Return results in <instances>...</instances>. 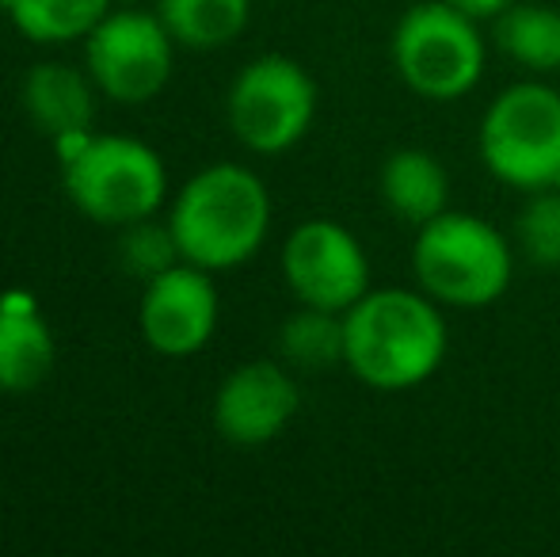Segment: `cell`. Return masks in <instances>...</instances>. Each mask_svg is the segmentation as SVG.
Returning a JSON list of instances; mask_svg holds the SVG:
<instances>
[{
	"instance_id": "6da1fadb",
	"label": "cell",
	"mask_w": 560,
	"mask_h": 557,
	"mask_svg": "<svg viewBox=\"0 0 560 557\" xmlns=\"http://www.w3.org/2000/svg\"><path fill=\"white\" fill-rule=\"evenodd\" d=\"M446 348V317L420 287H370L343 313V367L362 386L382 394L431 382Z\"/></svg>"
},
{
	"instance_id": "7a4b0ae2",
	"label": "cell",
	"mask_w": 560,
	"mask_h": 557,
	"mask_svg": "<svg viewBox=\"0 0 560 557\" xmlns=\"http://www.w3.org/2000/svg\"><path fill=\"white\" fill-rule=\"evenodd\" d=\"M179 256L207 271H233L271 233V192L244 164H210L176 192L168 210Z\"/></svg>"
},
{
	"instance_id": "3957f363",
	"label": "cell",
	"mask_w": 560,
	"mask_h": 557,
	"mask_svg": "<svg viewBox=\"0 0 560 557\" xmlns=\"http://www.w3.org/2000/svg\"><path fill=\"white\" fill-rule=\"evenodd\" d=\"M61 156L66 195L84 218L100 225H130L156 214L168 195V169L161 153L138 138L122 135H73L54 138Z\"/></svg>"
},
{
	"instance_id": "277c9868",
	"label": "cell",
	"mask_w": 560,
	"mask_h": 557,
	"mask_svg": "<svg viewBox=\"0 0 560 557\" xmlns=\"http://www.w3.org/2000/svg\"><path fill=\"white\" fill-rule=\"evenodd\" d=\"M412 276L439 305L480 310L508 294L515 279V248L488 218L443 210L416 230Z\"/></svg>"
},
{
	"instance_id": "5b68a950",
	"label": "cell",
	"mask_w": 560,
	"mask_h": 557,
	"mask_svg": "<svg viewBox=\"0 0 560 557\" xmlns=\"http://www.w3.org/2000/svg\"><path fill=\"white\" fill-rule=\"evenodd\" d=\"M480 20L446 0H420L397 20L389 58L408 92L435 104L469 96L485 77V38Z\"/></svg>"
},
{
	"instance_id": "8992f818",
	"label": "cell",
	"mask_w": 560,
	"mask_h": 557,
	"mask_svg": "<svg viewBox=\"0 0 560 557\" xmlns=\"http://www.w3.org/2000/svg\"><path fill=\"white\" fill-rule=\"evenodd\" d=\"M485 169L518 192L553 187L560 176V92L518 81L488 104L477 130Z\"/></svg>"
},
{
	"instance_id": "52a82bcc",
	"label": "cell",
	"mask_w": 560,
	"mask_h": 557,
	"mask_svg": "<svg viewBox=\"0 0 560 557\" xmlns=\"http://www.w3.org/2000/svg\"><path fill=\"white\" fill-rule=\"evenodd\" d=\"M225 119L233 138L252 153H287L317 119V81L287 54H259L229 84Z\"/></svg>"
},
{
	"instance_id": "ba28073f",
	"label": "cell",
	"mask_w": 560,
	"mask_h": 557,
	"mask_svg": "<svg viewBox=\"0 0 560 557\" xmlns=\"http://www.w3.org/2000/svg\"><path fill=\"white\" fill-rule=\"evenodd\" d=\"M176 38L156 12L112 8L84 38V69L96 81L100 96L122 107L156 100L172 81Z\"/></svg>"
},
{
	"instance_id": "9c48e42d",
	"label": "cell",
	"mask_w": 560,
	"mask_h": 557,
	"mask_svg": "<svg viewBox=\"0 0 560 557\" xmlns=\"http://www.w3.org/2000/svg\"><path fill=\"white\" fill-rule=\"evenodd\" d=\"M282 279L298 305L347 313L370 290V256L332 218H310L282 245Z\"/></svg>"
},
{
	"instance_id": "30bf717a",
	"label": "cell",
	"mask_w": 560,
	"mask_h": 557,
	"mask_svg": "<svg viewBox=\"0 0 560 557\" xmlns=\"http://www.w3.org/2000/svg\"><path fill=\"white\" fill-rule=\"evenodd\" d=\"M222 298L214 287V271L179 260L145 282L138 305V328L145 344L164 359H191L214 340Z\"/></svg>"
},
{
	"instance_id": "8fae6325",
	"label": "cell",
	"mask_w": 560,
	"mask_h": 557,
	"mask_svg": "<svg viewBox=\"0 0 560 557\" xmlns=\"http://www.w3.org/2000/svg\"><path fill=\"white\" fill-rule=\"evenodd\" d=\"M294 367L252 359L222 379L214 394V428L233 446H267L290 428L302 409Z\"/></svg>"
},
{
	"instance_id": "7c38bea8",
	"label": "cell",
	"mask_w": 560,
	"mask_h": 557,
	"mask_svg": "<svg viewBox=\"0 0 560 557\" xmlns=\"http://www.w3.org/2000/svg\"><path fill=\"white\" fill-rule=\"evenodd\" d=\"M96 96L100 89L89 69H77L69 61H38L20 84L23 112L50 141L73 130H92Z\"/></svg>"
},
{
	"instance_id": "4fadbf2b",
	"label": "cell",
	"mask_w": 560,
	"mask_h": 557,
	"mask_svg": "<svg viewBox=\"0 0 560 557\" xmlns=\"http://www.w3.org/2000/svg\"><path fill=\"white\" fill-rule=\"evenodd\" d=\"M54 359H58L54 328L46 325L35 298L20 290L0 298V390L27 394L43 386L46 374L54 371Z\"/></svg>"
},
{
	"instance_id": "5bb4252c",
	"label": "cell",
	"mask_w": 560,
	"mask_h": 557,
	"mask_svg": "<svg viewBox=\"0 0 560 557\" xmlns=\"http://www.w3.org/2000/svg\"><path fill=\"white\" fill-rule=\"evenodd\" d=\"M377 187H382V202L389 207V214L416 230L450 210V176L443 161L420 146L393 149L382 164Z\"/></svg>"
},
{
	"instance_id": "9a60e30c",
	"label": "cell",
	"mask_w": 560,
	"mask_h": 557,
	"mask_svg": "<svg viewBox=\"0 0 560 557\" xmlns=\"http://www.w3.org/2000/svg\"><path fill=\"white\" fill-rule=\"evenodd\" d=\"M156 15L187 50H222L252 20V0H156Z\"/></svg>"
},
{
	"instance_id": "2e32d148",
	"label": "cell",
	"mask_w": 560,
	"mask_h": 557,
	"mask_svg": "<svg viewBox=\"0 0 560 557\" xmlns=\"http://www.w3.org/2000/svg\"><path fill=\"white\" fill-rule=\"evenodd\" d=\"M495 43L515 66L530 73L560 69V12L538 0H515L508 12L495 15Z\"/></svg>"
},
{
	"instance_id": "e0dca14e",
	"label": "cell",
	"mask_w": 560,
	"mask_h": 557,
	"mask_svg": "<svg viewBox=\"0 0 560 557\" xmlns=\"http://www.w3.org/2000/svg\"><path fill=\"white\" fill-rule=\"evenodd\" d=\"M12 27L38 46H66L89 38L115 0H0Z\"/></svg>"
},
{
	"instance_id": "ac0fdd59",
	"label": "cell",
	"mask_w": 560,
	"mask_h": 557,
	"mask_svg": "<svg viewBox=\"0 0 560 557\" xmlns=\"http://www.w3.org/2000/svg\"><path fill=\"white\" fill-rule=\"evenodd\" d=\"M282 363L294 371H325L343 363V313L302 305L279 328Z\"/></svg>"
},
{
	"instance_id": "d6986e66",
	"label": "cell",
	"mask_w": 560,
	"mask_h": 557,
	"mask_svg": "<svg viewBox=\"0 0 560 557\" xmlns=\"http://www.w3.org/2000/svg\"><path fill=\"white\" fill-rule=\"evenodd\" d=\"M118 260H122L126 276H133L138 282H149V279L161 276V271L176 268L184 256H179L176 233H172L168 218L156 222V214H149V218H141V222L122 225Z\"/></svg>"
},
{
	"instance_id": "ffe728a7",
	"label": "cell",
	"mask_w": 560,
	"mask_h": 557,
	"mask_svg": "<svg viewBox=\"0 0 560 557\" xmlns=\"http://www.w3.org/2000/svg\"><path fill=\"white\" fill-rule=\"evenodd\" d=\"M515 245L538 268H560V187L530 192L515 218Z\"/></svg>"
},
{
	"instance_id": "44dd1931",
	"label": "cell",
	"mask_w": 560,
	"mask_h": 557,
	"mask_svg": "<svg viewBox=\"0 0 560 557\" xmlns=\"http://www.w3.org/2000/svg\"><path fill=\"white\" fill-rule=\"evenodd\" d=\"M446 4L462 8V12L472 15V20H495V15L508 12L515 0H446Z\"/></svg>"
},
{
	"instance_id": "7402d4cb",
	"label": "cell",
	"mask_w": 560,
	"mask_h": 557,
	"mask_svg": "<svg viewBox=\"0 0 560 557\" xmlns=\"http://www.w3.org/2000/svg\"><path fill=\"white\" fill-rule=\"evenodd\" d=\"M115 4H138V0H115Z\"/></svg>"
},
{
	"instance_id": "603a6c76",
	"label": "cell",
	"mask_w": 560,
	"mask_h": 557,
	"mask_svg": "<svg viewBox=\"0 0 560 557\" xmlns=\"http://www.w3.org/2000/svg\"><path fill=\"white\" fill-rule=\"evenodd\" d=\"M553 187H560V176H557V184H553Z\"/></svg>"
}]
</instances>
